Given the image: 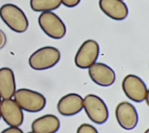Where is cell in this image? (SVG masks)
Returning a JSON list of instances; mask_svg holds the SVG:
<instances>
[{
    "instance_id": "6da1fadb",
    "label": "cell",
    "mask_w": 149,
    "mask_h": 133,
    "mask_svg": "<svg viewBox=\"0 0 149 133\" xmlns=\"http://www.w3.org/2000/svg\"><path fill=\"white\" fill-rule=\"evenodd\" d=\"M0 18L14 32L24 33L29 27L24 10L14 3H4L0 7Z\"/></svg>"
},
{
    "instance_id": "7a4b0ae2",
    "label": "cell",
    "mask_w": 149,
    "mask_h": 133,
    "mask_svg": "<svg viewBox=\"0 0 149 133\" xmlns=\"http://www.w3.org/2000/svg\"><path fill=\"white\" fill-rule=\"evenodd\" d=\"M59 50L53 46H45L35 51L29 57V65L36 71H45L54 67L60 60Z\"/></svg>"
},
{
    "instance_id": "3957f363",
    "label": "cell",
    "mask_w": 149,
    "mask_h": 133,
    "mask_svg": "<svg viewBox=\"0 0 149 133\" xmlns=\"http://www.w3.org/2000/svg\"><path fill=\"white\" fill-rule=\"evenodd\" d=\"M13 97L19 107L27 112H39L46 105V98L45 96L40 92L30 89L22 88L17 90Z\"/></svg>"
},
{
    "instance_id": "277c9868",
    "label": "cell",
    "mask_w": 149,
    "mask_h": 133,
    "mask_svg": "<svg viewBox=\"0 0 149 133\" xmlns=\"http://www.w3.org/2000/svg\"><path fill=\"white\" fill-rule=\"evenodd\" d=\"M83 109L91 121L97 125L105 124L109 118V111L104 100L97 95L88 94L83 98Z\"/></svg>"
},
{
    "instance_id": "5b68a950",
    "label": "cell",
    "mask_w": 149,
    "mask_h": 133,
    "mask_svg": "<svg viewBox=\"0 0 149 133\" xmlns=\"http://www.w3.org/2000/svg\"><path fill=\"white\" fill-rule=\"evenodd\" d=\"M38 21L41 30L51 38L61 39L66 34V26L65 23L52 11L42 12L39 15Z\"/></svg>"
},
{
    "instance_id": "8992f818",
    "label": "cell",
    "mask_w": 149,
    "mask_h": 133,
    "mask_svg": "<svg viewBox=\"0 0 149 133\" xmlns=\"http://www.w3.org/2000/svg\"><path fill=\"white\" fill-rule=\"evenodd\" d=\"M122 90L130 100L141 103L148 98V90L144 81L136 75L129 74L122 81Z\"/></svg>"
},
{
    "instance_id": "52a82bcc",
    "label": "cell",
    "mask_w": 149,
    "mask_h": 133,
    "mask_svg": "<svg viewBox=\"0 0 149 133\" xmlns=\"http://www.w3.org/2000/svg\"><path fill=\"white\" fill-rule=\"evenodd\" d=\"M99 56V44L93 39H87L83 42L75 55V65L80 69H88L91 65L96 63Z\"/></svg>"
},
{
    "instance_id": "ba28073f",
    "label": "cell",
    "mask_w": 149,
    "mask_h": 133,
    "mask_svg": "<svg viewBox=\"0 0 149 133\" xmlns=\"http://www.w3.org/2000/svg\"><path fill=\"white\" fill-rule=\"evenodd\" d=\"M115 117L119 125L126 131L134 130L139 122V116L135 107L127 101L121 102L116 106Z\"/></svg>"
},
{
    "instance_id": "9c48e42d",
    "label": "cell",
    "mask_w": 149,
    "mask_h": 133,
    "mask_svg": "<svg viewBox=\"0 0 149 133\" xmlns=\"http://www.w3.org/2000/svg\"><path fill=\"white\" fill-rule=\"evenodd\" d=\"M0 116L9 125L19 127L24 123V112L14 99L7 98L0 102Z\"/></svg>"
},
{
    "instance_id": "30bf717a",
    "label": "cell",
    "mask_w": 149,
    "mask_h": 133,
    "mask_svg": "<svg viewBox=\"0 0 149 133\" xmlns=\"http://www.w3.org/2000/svg\"><path fill=\"white\" fill-rule=\"evenodd\" d=\"M88 74L93 82L102 87H109L116 80L115 71L104 63H94L88 68Z\"/></svg>"
},
{
    "instance_id": "8fae6325",
    "label": "cell",
    "mask_w": 149,
    "mask_h": 133,
    "mask_svg": "<svg viewBox=\"0 0 149 133\" xmlns=\"http://www.w3.org/2000/svg\"><path fill=\"white\" fill-rule=\"evenodd\" d=\"M57 109L62 116L77 115L83 110V98L78 93H68L58 100Z\"/></svg>"
},
{
    "instance_id": "7c38bea8",
    "label": "cell",
    "mask_w": 149,
    "mask_h": 133,
    "mask_svg": "<svg viewBox=\"0 0 149 133\" xmlns=\"http://www.w3.org/2000/svg\"><path fill=\"white\" fill-rule=\"evenodd\" d=\"M100 10L110 18L116 21H122L128 16L129 10L123 0H100Z\"/></svg>"
},
{
    "instance_id": "4fadbf2b",
    "label": "cell",
    "mask_w": 149,
    "mask_h": 133,
    "mask_svg": "<svg viewBox=\"0 0 149 133\" xmlns=\"http://www.w3.org/2000/svg\"><path fill=\"white\" fill-rule=\"evenodd\" d=\"M60 128L58 118L52 114H46L37 119L31 124V130L35 133H56Z\"/></svg>"
},
{
    "instance_id": "5bb4252c",
    "label": "cell",
    "mask_w": 149,
    "mask_h": 133,
    "mask_svg": "<svg viewBox=\"0 0 149 133\" xmlns=\"http://www.w3.org/2000/svg\"><path fill=\"white\" fill-rule=\"evenodd\" d=\"M16 91V80L13 71L9 67L0 68V98H11Z\"/></svg>"
},
{
    "instance_id": "9a60e30c",
    "label": "cell",
    "mask_w": 149,
    "mask_h": 133,
    "mask_svg": "<svg viewBox=\"0 0 149 133\" xmlns=\"http://www.w3.org/2000/svg\"><path fill=\"white\" fill-rule=\"evenodd\" d=\"M61 4V0H30V6L36 12L52 11L59 8Z\"/></svg>"
},
{
    "instance_id": "2e32d148",
    "label": "cell",
    "mask_w": 149,
    "mask_h": 133,
    "mask_svg": "<svg viewBox=\"0 0 149 133\" xmlns=\"http://www.w3.org/2000/svg\"><path fill=\"white\" fill-rule=\"evenodd\" d=\"M77 133H99L98 130L92 125L82 124L77 129Z\"/></svg>"
},
{
    "instance_id": "e0dca14e",
    "label": "cell",
    "mask_w": 149,
    "mask_h": 133,
    "mask_svg": "<svg viewBox=\"0 0 149 133\" xmlns=\"http://www.w3.org/2000/svg\"><path fill=\"white\" fill-rule=\"evenodd\" d=\"M81 0H61V3L64 4L65 7L68 8H73L79 5Z\"/></svg>"
},
{
    "instance_id": "ac0fdd59",
    "label": "cell",
    "mask_w": 149,
    "mask_h": 133,
    "mask_svg": "<svg viewBox=\"0 0 149 133\" xmlns=\"http://www.w3.org/2000/svg\"><path fill=\"white\" fill-rule=\"evenodd\" d=\"M1 133H24L23 131L18 128V127H13V126H10L9 128H6L5 130H3Z\"/></svg>"
},
{
    "instance_id": "d6986e66",
    "label": "cell",
    "mask_w": 149,
    "mask_h": 133,
    "mask_svg": "<svg viewBox=\"0 0 149 133\" xmlns=\"http://www.w3.org/2000/svg\"><path fill=\"white\" fill-rule=\"evenodd\" d=\"M7 42V37L5 33L0 29V49H2L3 47H4V45L6 44Z\"/></svg>"
},
{
    "instance_id": "ffe728a7",
    "label": "cell",
    "mask_w": 149,
    "mask_h": 133,
    "mask_svg": "<svg viewBox=\"0 0 149 133\" xmlns=\"http://www.w3.org/2000/svg\"><path fill=\"white\" fill-rule=\"evenodd\" d=\"M144 133H149V130L148 129V130H146V132H145Z\"/></svg>"
},
{
    "instance_id": "44dd1931",
    "label": "cell",
    "mask_w": 149,
    "mask_h": 133,
    "mask_svg": "<svg viewBox=\"0 0 149 133\" xmlns=\"http://www.w3.org/2000/svg\"><path fill=\"white\" fill-rule=\"evenodd\" d=\"M28 133H35V132H28Z\"/></svg>"
},
{
    "instance_id": "7402d4cb",
    "label": "cell",
    "mask_w": 149,
    "mask_h": 133,
    "mask_svg": "<svg viewBox=\"0 0 149 133\" xmlns=\"http://www.w3.org/2000/svg\"><path fill=\"white\" fill-rule=\"evenodd\" d=\"M1 99H2V98H0V102H1Z\"/></svg>"
},
{
    "instance_id": "603a6c76",
    "label": "cell",
    "mask_w": 149,
    "mask_h": 133,
    "mask_svg": "<svg viewBox=\"0 0 149 133\" xmlns=\"http://www.w3.org/2000/svg\"><path fill=\"white\" fill-rule=\"evenodd\" d=\"M0 118H1V116H0Z\"/></svg>"
},
{
    "instance_id": "cb8c5ba5",
    "label": "cell",
    "mask_w": 149,
    "mask_h": 133,
    "mask_svg": "<svg viewBox=\"0 0 149 133\" xmlns=\"http://www.w3.org/2000/svg\"><path fill=\"white\" fill-rule=\"evenodd\" d=\"M123 1H124V0H123Z\"/></svg>"
}]
</instances>
